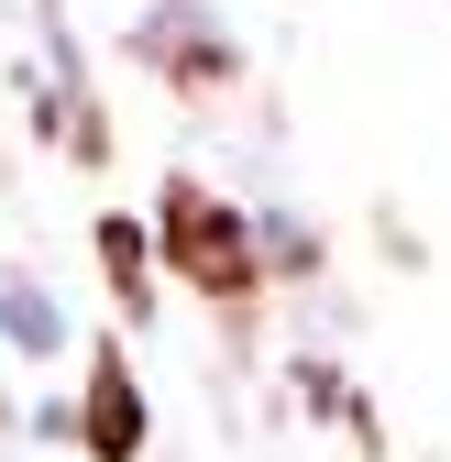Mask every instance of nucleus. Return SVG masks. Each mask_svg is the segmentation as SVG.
I'll return each mask as SVG.
<instances>
[{
    "mask_svg": "<svg viewBox=\"0 0 451 462\" xmlns=\"http://www.w3.org/2000/svg\"><path fill=\"white\" fill-rule=\"evenodd\" d=\"M154 243H165V264H177L198 298H220V309H253V286H264V254H253V231L220 209L209 188H188V177H165V199H154Z\"/></svg>",
    "mask_w": 451,
    "mask_h": 462,
    "instance_id": "1",
    "label": "nucleus"
},
{
    "mask_svg": "<svg viewBox=\"0 0 451 462\" xmlns=\"http://www.w3.org/2000/svg\"><path fill=\"white\" fill-rule=\"evenodd\" d=\"M99 264L122 286V319H143V220H99Z\"/></svg>",
    "mask_w": 451,
    "mask_h": 462,
    "instance_id": "3",
    "label": "nucleus"
},
{
    "mask_svg": "<svg viewBox=\"0 0 451 462\" xmlns=\"http://www.w3.org/2000/svg\"><path fill=\"white\" fill-rule=\"evenodd\" d=\"M88 451L99 462H133L143 451V385H133V364L110 353V341L88 353Z\"/></svg>",
    "mask_w": 451,
    "mask_h": 462,
    "instance_id": "2",
    "label": "nucleus"
}]
</instances>
